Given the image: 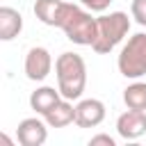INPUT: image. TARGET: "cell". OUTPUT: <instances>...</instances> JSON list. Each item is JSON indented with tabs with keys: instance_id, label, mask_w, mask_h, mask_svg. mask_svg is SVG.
Listing matches in <instances>:
<instances>
[{
	"instance_id": "1",
	"label": "cell",
	"mask_w": 146,
	"mask_h": 146,
	"mask_svg": "<svg viewBox=\"0 0 146 146\" xmlns=\"http://www.w3.org/2000/svg\"><path fill=\"white\" fill-rule=\"evenodd\" d=\"M55 75L57 89L62 98L80 100L87 87V64L78 52H62L55 59Z\"/></svg>"
},
{
	"instance_id": "2",
	"label": "cell",
	"mask_w": 146,
	"mask_h": 146,
	"mask_svg": "<svg viewBox=\"0 0 146 146\" xmlns=\"http://www.w3.org/2000/svg\"><path fill=\"white\" fill-rule=\"evenodd\" d=\"M59 30L66 34L68 41L78 46H94L98 39V18H94L91 11L66 2L59 18Z\"/></svg>"
},
{
	"instance_id": "3",
	"label": "cell",
	"mask_w": 146,
	"mask_h": 146,
	"mask_svg": "<svg viewBox=\"0 0 146 146\" xmlns=\"http://www.w3.org/2000/svg\"><path fill=\"white\" fill-rule=\"evenodd\" d=\"M130 32V18L125 11H110L98 16V39L91 46L94 52L98 55H107L112 52Z\"/></svg>"
},
{
	"instance_id": "4",
	"label": "cell",
	"mask_w": 146,
	"mask_h": 146,
	"mask_svg": "<svg viewBox=\"0 0 146 146\" xmlns=\"http://www.w3.org/2000/svg\"><path fill=\"white\" fill-rule=\"evenodd\" d=\"M119 73L128 80H139L146 75V34H132L119 52Z\"/></svg>"
},
{
	"instance_id": "5",
	"label": "cell",
	"mask_w": 146,
	"mask_h": 146,
	"mask_svg": "<svg viewBox=\"0 0 146 146\" xmlns=\"http://www.w3.org/2000/svg\"><path fill=\"white\" fill-rule=\"evenodd\" d=\"M48 123L46 119H39V116H30V119H23L16 128V139L21 146H43L46 139H48Z\"/></svg>"
},
{
	"instance_id": "6",
	"label": "cell",
	"mask_w": 146,
	"mask_h": 146,
	"mask_svg": "<svg viewBox=\"0 0 146 146\" xmlns=\"http://www.w3.org/2000/svg\"><path fill=\"white\" fill-rule=\"evenodd\" d=\"M50 71H52V57H50V52L46 48H41V46L30 48L27 55H25V75H27V80L41 82V80H46L50 75Z\"/></svg>"
},
{
	"instance_id": "7",
	"label": "cell",
	"mask_w": 146,
	"mask_h": 146,
	"mask_svg": "<svg viewBox=\"0 0 146 146\" xmlns=\"http://www.w3.org/2000/svg\"><path fill=\"white\" fill-rule=\"evenodd\" d=\"M105 121V103L98 98H82L75 105V125L96 128Z\"/></svg>"
},
{
	"instance_id": "8",
	"label": "cell",
	"mask_w": 146,
	"mask_h": 146,
	"mask_svg": "<svg viewBox=\"0 0 146 146\" xmlns=\"http://www.w3.org/2000/svg\"><path fill=\"white\" fill-rule=\"evenodd\" d=\"M116 132L123 139H139L146 132V112L128 107V112L116 119Z\"/></svg>"
},
{
	"instance_id": "9",
	"label": "cell",
	"mask_w": 146,
	"mask_h": 146,
	"mask_svg": "<svg viewBox=\"0 0 146 146\" xmlns=\"http://www.w3.org/2000/svg\"><path fill=\"white\" fill-rule=\"evenodd\" d=\"M59 100H62L59 89H55V87H39V89H34L32 96H30V107H32L39 116H46Z\"/></svg>"
},
{
	"instance_id": "10",
	"label": "cell",
	"mask_w": 146,
	"mask_h": 146,
	"mask_svg": "<svg viewBox=\"0 0 146 146\" xmlns=\"http://www.w3.org/2000/svg\"><path fill=\"white\" fill-rule=\"evenodd\" d=\"M23 30V16L14 7H0V41H11Z\"/></svg>"
},
{
	"instance_id": "11",
	"label": "cell",
	"mask_w": 146,
	"mask_h": 146,
	"mask_svg": "<svg viewBox=\"0 0 146 146\" xmlns=\"http://www.w3.org/2000/svg\"><path fill=\"white\" fill-rule=\"evenodd\" d=\"M64 0H36L34 2V16L50 27H59V18L64 11Z\"/></svg>"
},
{
	"instance_id": "12",
	"label": "cell",
	"mask_w": 146,
	"mask_h": 146,
	"mask_svg": "<svg viewBox=\"0 0 146 146\" xmlns=\"http://www.w3.org/2000/svg\"><path fill=\"white\" fill-rule=\"evenodd\" d=\"M43 119H46V123L50 128H66L68 123H75V105H73V100L62 98Z\"/></svg>"
},
{
	"instance_id": "13",
	"label": "cell",
	"mask_w": 146,
	"mask_h": 146,
	"mask_svg": "<svg viewBox=\"0 0 146 146\" xmlns=\"http://www.w3.org/2000/svg\"><path fill=\"white\" fill-rule=\"evenodd\" d=\"M123 103L130 110H141L146 112V82H132L123 91Z\"/></svg>"
},
{
	"instance_id": "14",
	"label": "cell",
	"mask_w": 146,
	"mask_h": 146,
	"mask_svg": "<svg viewBox=\"0 0 146 146\" xmlns=\"http://www.w3.org/2000/svg\"><path fill=\"white\" fill-rule=\"evenodd\" d=\"M130 16L146 27V0H132L130 2Z\"/></svg>"
},
{
	"instance_id": "15",
	"label": "cell",
	"mask_w": 146,
	"mask_h": 146,
	"mask_svg": "<svg viewBox=\"0 0 146 146\" xmlns=\"http://www.w3.org/2000/svg\"><path fill=\"white\" fill-rule=\"evenodd\" d=\"M80 2H82L89 11H98V14H103V11L110 7L112 0H80Z\"/></svg>"
},
{
	"instance_id": "16",
	"label": "cell",
	"mask_w": 146,
	"mask_h": 146,
	"mask_svg": "<svg viewBox=\"0 0 146 146\" xmlns=\"http://www.w3.org/2000/svg\"><path fill=\"white\" fill-rule=\"evenodd\" d=\"M98 144H105V146H116L114 137H110V135H94V137L89 139V146H98Z\"/></svg>"
}]
</instances>
